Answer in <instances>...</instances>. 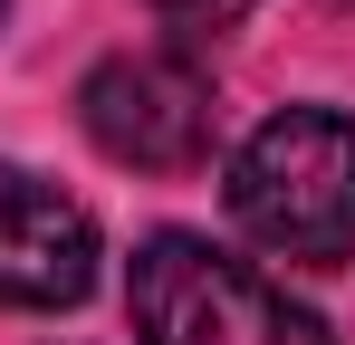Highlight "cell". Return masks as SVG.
<instances>
[{
    "label": "cell",
    "instance_id": "1",
    "mask_svg": "<svg viewBox=\"0 0 355 345\" xmlns=\"http://www.w3.org/2000/svg\"><path fill=\"white\" fill-rule=\"evenodd\" d=\"M231 221L297 269L355 259V125L327 106H279L231 154Z\"/></svg>",
    "mask_w": 355,
    "mask_h": 345
},
{
    "label": "cell",
    "instance_id": "2",
    "mask_svg": "<svg viewBox=\"0 0 355 345\" xmlns=\"http://www.w3.org/2000/svg\"><path fill=\"white\" fill-rule=\"evenodd\" d=\"M135 326L144 345H336L288 288L240 269L231 249L192 240V230H154L135 249Z\"/></svg>",
    "mask_w": 355,
    "mask_h": 345
},
{
    "label": "cell",
    "instance_id": "3",
    "mask_svg": "<svg viewBox=\"0 0 355 345\" xmlns=\"http://www.w3.org/2000/svg\"><path fill=\"white\" fill-rule=\"evenodd\" d=\"M87 134H96V154H116L135 172H192L211 163V134H221V96H211V77L173 48H125L106 57L96 77H87Z\"/></svg>",
    "mask_w": 355,
    "mask_h": 345
},
{
    "label": "cell",
    "instance_id": "4",
    "mask_svg": "<svg viewBox=\"0 0 355 345\" xmlns=\"http://www.w3.org/2000/svg\"><path fill=\"white\" fill-rule=\"evenodd\" d=\"M96 288V221L58 182L0 163V307H77Z\"/></svg>",
    "mask_w": 355,
    "mask_h": 345
},
{
    "label": "cell",
    "instance_id": "5",
    "mask_svg": "<svg viewBox=\"0 0 355 345\" xmlns=\"http://www.w3.org/2000/svg\"><path fill=\"white\" fill-rule=\"evenodd\" d=\"M154 10H164L173 29H231V19L250 10V0H154Z\"/></svg>",
    "mask_w": 355,
    "mask_h": 345
}]
</instances>
